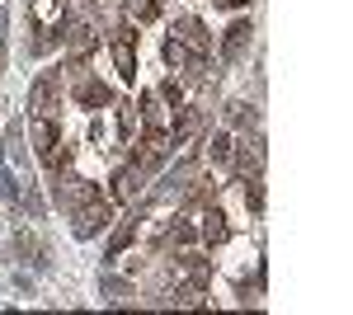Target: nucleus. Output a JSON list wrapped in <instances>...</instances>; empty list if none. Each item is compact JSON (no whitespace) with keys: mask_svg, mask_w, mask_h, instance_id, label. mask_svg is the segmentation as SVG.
<instances>
[{"mask_svg":"<svg viewBox=\"0 0 353 315\" xmlns=\"http://www.w3.org/2000/svg\"><path fill=\"white\" fill-rule=\"evenodd\" d=\"M174 306H203V283H189V287H174V296H170Z\"/></svg>","mask_w":353,"mask_h":315,"instance_id":"obj_15","label":"nucleus"},{"mask_svg":"<svg viewBox=\"0 0 353 315\" xmlns=\"http://www.w3.org/2000/svg\"><path fill=\"white\" fill-rule=\"evenodd\" d=\"M57 141H61V132H57V123L52 118H33V151H38V156L48 160L52 156V146Z\"/></svg>","mask_w":353,"mask_h":315,"instance_id":"obj_9","label":"nucleus"},{"mask_svg":"<svg viewBox=\"0 0 353 315\" xmlns=\"http://www.w3.org/2000/svg\"><path fill=\"white\" fill-rule=\"evenodd\" d=\"M161 14V0H128V19H137V24H151Z\"/></svg>","mask_w":353,"mask_h":315,"instance_id":"obj_12","label":"nucleus"},{"mask_svg":"<svg viewBox=\"0 0 353 315\" xmlns=\"http://www.w3.org/2000/svg\"><path fill=\"white\" fill-rule=\"evenodd\" d=\"M137 188H141V165H123V170L113 174V198H118V203H132Z\"/></svg>","mask_w":353,"mask_h":315,"instance_id":"obj_8","label":"nucleus"},{"mask_svg":"<svg viewBox=\"0 0 353 315\" xmlns=\"http://www.w3.org/2000/svg\"><path fill=\"white\" fill-rule=\"evenodd\" d=\"M19 123H14V128H10V160H14V165H19V160H24V146H19Z\"/></svg>","mask_w":353,"mask_h":315,"instance_id":"obj_21","label":"nucleus"},{"mask_svg":"<svg viewBox=\"0 0 353 315\" xmlns=\"http://www.w3.org/2000/svg\"><path fill=\"white\" fill-rule=\"evenodd\" d=\"M250 19H236V24L226 28V38H221V61H236V57L245 52V43H250Z\"/></svg>","mask_w":353,"mask_h":315,"instance_id":"obj_7","label":"nucleus"},{"mask_svg":"<svg viewBox=\"0 0 353 315\" xmlns=\"http://www.w3.org/2000/svg\"><path fill=\"white\" fill-rule=\"evenodd\" d=\"M174 38H179L193 57H208V52H212V33L203 28V19H193V14H184V19L174 24Z\"/></svg>","mask_w":353,"mask_h":315,"instance_id":"obj_4","label":"nucleus"},{"mask_svg":"<svg viewBox=\"0 0 353 315\" xmlns=\"http://www.w3.org/2000/svg\"><path fill=\"white\" fill-rule=\"evenodd\" d=\"M113 66L123 80H137V52H132V24L113 28Z\"/></svg>","mask_w":353,"mask_h":315,"instance_id":"obj_3","label":"nucleus"},{"mask_svg":"<svg viewBox=\"0 0 353 315\" xmlns=\"http://www.w3.org/2000/svg\"><path fill=\"white\" fill-rule=\"evenodd\" d=\"M71 216H76V236L90 240V236H99V231H104V226L113 221V203L94 193V198H90V203H81V207L71 212Z\"/></svg>","mask_w":353,"mask_h":315,"instance_id":"obj_1","label":"nucleus"},{"mask_svg":"<svg viewBox=\"0 0 353 315\" xmlns=\"http://www.w3.org/2000/svg\"><path fill=\"white\" fill-rule=\"evenodd\" d=\"M132 240H137V221H123V226H118V231L109 236V250H104V259H118V254H123Z\"/></svg>","mask_w":353,"mask_h":315,"instance_id":"obj_11","label":"nucleus"},{"mask_svg":"<svg viewBox=\"0 0 353 315\" xmlns=\"http://www.w3.org/2000/svg\"><path fill=\"white\" fill-rule=\"evenodd\" d=\"M161 99H165L170 108H179V104H184V85H179L174 76H170V80H161Z\"/></svg>","mask_w":353,"mask_h":315,"instance_id":"obj_19","label":"nucleus"},{"mask_svg":"<svg viewBox=\"0 0 353 315\" xmlns=\"http://www.w3.org/2000/svg\"><path fill=\"white\" fill-rule=\"evenodd\" d=\"M137 104H118V132H123V141H132V132H137Z\"/></svg>","mask_w":353,"mask_h":315,"instance_id":"obj_14","label":"nucleus"},{"mask_svg":"<svg viewBox=\"0 0 353 315\" xmlns=\"http://www.w3.org/2000/svg\"><path fill=\"white\" fill-rule=\"evenodd\" d=\"M71 94H76V104H85V108H99V104H109V99H113L109 85H104V80H90V76L71 80Z\"/></svg>","mask_w":353,"mask_h":315,"instance_id":"obj_5","label":"nucleus"},{"mask_svg":"<svg viewBox=\"0 0 353 315\" xmlns=\"http://www.w3.org/2000/svg\"><path fill=\"white\" fill-rule=\"evenodd\" d=\"M0 38H5V10H0Z\"/></svg>","mask_w":353,"mask_h":315,"instance_id":"obj_24","label":"nucleus"},{"mask_svg":"<svg viewBox=\"0 0 353 315\" xmlns=\"http://www.w3.org/2000/svg\"><path fill=\"white\" fill-rule=\"evenodd\" d=\"M217 10H241V5H250V0H212Z\"/></svg>","mask_w":353,"mask_h":315,"instance_id":"obj_22","label":"nucleus"},{"mask_svg":"<svg viewBox=\"0 0 353 315\" xmlns=\"http://www.w3.org/2000/svg\"><path fill=\"white\" fill-rule=\"evenodd\" d=\"M245 207H250V212L264 207V179H259V174H254V179H245Z\"/></svg>","mask_w":353,"mask_h":315,"instance_id":"obj_16","label":"nucleus"},{"mask_svg":"<svg viewBox=\"0 0 353 315\" xmlns=\"http://www.w3.org/2000/svg\"><path fill=\"white\" fill-rule=\"evenodd\" d=\"M179 118H174V128H170V141L174 146H184V141H193L198 132H203V113H193V108H174Z\"/></svg>","mask_w":353,"mask_h":315,"instance_id":"obj_6","label":"nucleus"},{"mask_svg":"<svg viewBox=\"0 0 353 315\" xmlns=\"http://www.w3.org/2000/svg\"><path fill=\"white\" fill-rule=\"evenodd\" d=\"M189 48H184V43H179V38H170V43H165V61H170V66H174V71H179V66H184V61H189Z\"/></svg>","mask_w":353,"mask_h":315,"instance_id":"obj_18","label":"nucleus"},{"mask_svg":"<svg viewBox=\"0 0 353 315\" xmlns=\"http://www.w3.org/2000/svg\"><path fill=\"white\" fill-rule=\"evenodd\" d=\"M208 156L217 160V165L231 160V132H212V136H208Z\"/></svg>","mask_w":353,"mask_h":315,"instance_id":"obj_13","label":"nucleus"},{"mask_svg":"<svg viewBox=\"0 0 353 315\" xmlns=\"http://www.w3.org/2000/svg\"><path fill=\"white\" fill-rule=\"evenodd\" d=\"M245 123H254V113H250V104H226V128H245Z\"/></svg>","mask_w":353,"mask_h":315,"instance_id":"obj_17","label":"nucleus"},{"mask_svg":"<svg viewBox=\"0 0 353 315\" xmlns=\"http://www.w3.org/2000/svg\"><path fill=\"white\" fill-rule=\"evenodd\" d=\"M170 240H174V245H193V240H198V231H193L189 221H179V226H174V236H170Z\"/></svg>","mask_w":353,"mask_h":315,"instance_id":"obj_20","label":"nucleus"},{"mask_svg":"<svg viewBox=\"0 0 353 315\" xmlns=\"http://www.w3.org/2000/svg\"><path fill=\"white\" fill-rule=\"evenodd\" d=\"M198 236L208 240V245H226V236H231V226H226V216H221V212L212 207L208 216H203V231H198Z\"/></svg>","mask_w":353,"mask_h":315,"instance_id":"obj_10","label":"nucleus"},{"mask_svg":"<svg viewBox=\"0 0 353 315\" xmlns=\"http://www.w3.org/2000/svg\"><path fill=\"white\" fill-rule=\"evenodd\" d=\"M28 108H33V118H52L57 108H61V76L48 71V76L33 80V90H28Z\"/></svg>","mask_w":353,"mask_h":315,"instance_id":"obj_2","label":"nucleus"},{"mask_svg":"<svg viewBox=\"0 0 353 315\" xmlns=\"http://www.w3.org/2000/svg\"><path fill=\"white\" fill-rule=\"evenodd\" d=\"M0 76H5V38H0Z\"/></svg>","mask_w":353,"mask_h":315,"instance_id":"obj_23","label":"nucleus"}]
</instances>
